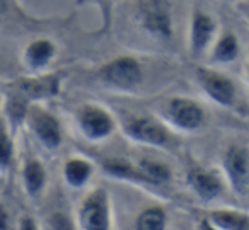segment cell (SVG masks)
Segmentation results:
<instances>
[{"label": "cell", "mask_w": 249, "mask_h": 230, "mask_svg": "<svg viewBox=\"0 0 249 230\" xmlns=\"http://www.w3.org/2000/svg\"><path fill=\"white\" fill-rule=\"evenodd\" d=\"M239 52H241V45H239V39L235 38L234 33H224L215 41L210 60L218 65H227V63L237 60Z\"/></svg>", "instance_id": "cell-18"}, {"label": "cell", "mask_w": 249, "mask_h": 230, "mask_svg": "<svg viewBox=\"0 0 249 230\" xmlns=\"http://www.w3.org/2000/svg\"><path fill=\"white\" fill-rule=\"evenodd\" d=\"M26 121L35 135V138L46 148V150H58L63 142L62 124L55 114L43 109L39 106H31L26 114Z\"/></svg>", "instance_id": "cell-7"}, {"label": "cell", "mask_w": 249, "mask_h": 230, "mask_svg": "<svg viewBox=\"0 0 249 230\" xmlns=\"http://www.w3.org/2000/svg\"><path fill=\"white\" fill-rule=\"evenodd\" d=\"M186 182L191 188V191L205 203H210L213 199H217L222 195V191H224L222 179L215 172L207 171L203 167H198V165L188 169Z\"/></svg>", "instance_id": "cell-11"}, {"label": "cell", "mask_w": 249, "mask_h": 230, "mask_svg": "<svg viewBox=\"0 0 249 230\" xmlns=\"http://www.w3.org/2000/svg\"><path fill=\"white\" fill-rule=\"evenodd\" d=\"M0 103H2V97H0Z\"/></svg>", "instance_id": "cell-28"}, {"label": "cell", "mask_w": 249, "mask_h": 230, "mask_svg": "<svg viewBox=\"0 0 249 230\" xmlns=\"http://www.w3.org/2000/svg\"><path fill=\"white\" fill-rule=\"evenodd\" d=\"M123 133L135 143H142L147 147L169 148L171 133L159 120L150 116H133L123 123Z\"/></svg>", "instance_id": "cell-5"}, {"label": "cell", "mask_w": 249, "mask_h": 230, "mask_svg": "<svg viewBox=\"0 0 249 230\" xmlns=\"http://www.w3.org/2000/svg\"><path fill=\"white\" fill-rule=\"evenodd\" d=\"M103 169L106 171V174L113 176L118 179H128V181H137V182H145V177L142 176L140 169L137 167V164L124 160V159H107L103 162Z\"/></svg>", "instance_id": "cell-19"}, {"label": "cell", "mask_w": 249, "mask_h": 230, "mask_svg": "<svg viewBox=\"0 0 249 230\" xmlns=\"http://www.w3.org/2000/svg\"><path fill=\"white\" fill-rule=\"evenodd\" d=\"M164 118L174 130L195 133L205 124V109L190 97H173L166 103Z\"/></svg>", "instance_id": "cell-6"}, {"label": "cell", "mask_w": 249, "mask_h": 230, "mask_svg": "<svg viewBox=\"0 0 249 230\" xmlns=\"http://www.w3.org/2000/svg\"><path fill=\"white\" fill-rule=\"evenodd\" d=\"M50 227L52 229H73V223L69 222L62 213H56L50 218Z\"/></svg>", "instance_id": "cell-22"}, {"label": "cell", "mask_w": 249, "mask_h": 230, "mask_svg": "<svg viewBox=\"0 0 249 230\" xmlns=\"http://www.w3.org/2000/svg\"><path fill=\"white\" fill-rule=\"evenodd\" d=\"M14 157V142L9 135V128L4 120H0V172L9 169Z\"/></svg>", "instance_id": "cell-21"}, {"label": "cell", "mask_w": 249, "mask_h": 230, "mask_svg": "<svg viewBox=\"0 0 249 230\" xmlns=\"http://www.w3.org/2000/svg\"><path fill=\"white\" fill-rule=\"evenodd\" d=\"M248 80H249V69H248Z\"/></svg>", "instance_id": "cell-26"}, {"label": "cell", "mask_w": 249, "mask_h": 230, "mask_svg": "<svg viewBox=\"0 0 249 230\" xmlns=\"http://www.w3.org/2000/svg\"><path fill=\"white\" fill-rule=\"evenodd\" d=\"M94 165L84 157H70L63 164V181L69 188L80 189L90 181Z\"/></svg>", "instance_id": "cell-14"}, {"label": "cell", "mask_w": 249, "mask_h": 230, "mask_svg": "<svg viewBox=\"0 0 249 230\" xmlns=\"http://www.w3.org/2000/svg\"><path fill=\"white\" fill-rule=\"evenodd\" d=\"M7 11V0H0V16Z\"/></svg>", "instance_id": "cell-25"}, {"label": "cell", "mask_w": 249, "mask_h": 230, "mask_svg": "<svg viewBox=\"0 0 249 230\" xmlns=\"http://www.w3.org/2000/svg\"><path fill=\"white\" fill-rule=\"evenodd\" d=\"M56 56V45L50 39H35L26 46L22 63L31 72H43Z\"/></svg>", "instance_id": "cell-13"}, {"label": "cell", "mask_w": 249, "mask_h": 230, "mask_svg": "<svg viewBox=\"0 0 249 230\" xmlns=\"http://www.w3.org/2000/svg\"><path fill=\"white\" fill-rule=\"evenodd\" d=\"M18 227H19V229H22V230H35V229H38V223H36L29 215H24V216H21Z\"/></svg>", "instance_id": "cell-23"}, {"label": "cell", "mask_w": 249, "mask_h": 230, "mask_svg": "<svg viewBox=\"0 0 249 230\" xmlns=\"http://www.w3.org/2000/svg\"><path fill=\"white\" fill-rule=\"evenodd\" d=\"M106 86L118 90H135L143 82L142 63L133 56H118L104 63L97 72Z\"/></svg>", "instance_id": "cell-2"}, {"label": "cell", "mask_w": 249, "mask_h": 230, "mask_svg": "<svg viewBox=\"0 0 249 230\" xmlns=\"http://www.w3.org/2000/svg\"><path fill=\"white\" fill-rule=\"evenodd\" d=\"M75 225L84 230L111 229V206L106 189H94L82 199L77 208Z\"/></svg>", "instance_id": "cell-3"}, {"label": "cell", "mask_w": 249, "mask_h": 230, "mask_svg": "<svg viewBox=\"0 0 249 230\" xmlns=\"http://www.w3.org/2000/svg\"><path fill=\"white\" fill-rule=\"evenodd\" d=\"M217 36V21L210 14L195 11L190 24V52L195 58L201 56Z\"/></svg>", "instance_id": "cell-10"}, {"label": "cell", "mask_w": 249, "mask_h": 230, "mask_svg": "<svg viewBox=\"0 0 249 230\" xmlns=\"http://www.w3.org/2000/svg\"><path fill=\"white\" fill-rule=\"evenodd\" d=\"M167 225V213L160 206H150L137 216L135 229L139 230H162Z\"/></svg>", "instance_id": "cell-20"}, {"label": "cell", "mask_w": 249, "mask_h": 230, "mask_svg": "<svg viewBox=\"0 0 249 230\" xmlns=\"http://www.w3.org/2000/svg\"><path fill=\"white\" fill-rule=\"evenodd\" d=\"M137 21L156 39H171L174 33V12L169 0H139Z\"/></svg>", "instance_id": "cell-1"}, {"label": "cell", "mask_w": 249, "mask_h": 230, "mask_svg": "<svg viewBox=\"0 0 249 230\" xmlns=\"http://www.w3.org/2000/svg\"><path fill=\"white\" fill-rule=\"evenodd\" d=\"M225 2H234V0H225Z\"/></svg>", "instance_id": "cell-27"}, {"label": "cell", "mask_w": 249, "mask_h": 230, "mask_svg": "<svg viewBox=\"0 0 249 230\" xmlns=\"http://www.w3.org/2000/svg\"><path fill=\"white\" fill-rule=\"evenodd\" d=\"M46 179H48L46 169L39 160L33 159L22 169V186H24V191L33 198L43 193L46 186Z\"/></svg>", "instance_id": "cell-17"}, {"label": "cell", "mask_w": 249, "mask_h": 230, "mask_svg": "<svg viewBox=\"0 0 249 230\" xmlns=\"http://www.w3.org/2000/svg\"><path fill=\"white\" fill-rule=\"evenodd\" d=\"M222 169L229 186L239 196L249 193V145L231 143L222 155Z\"/></svg>", "instance_id": "cell-4"}, {"label": "cell", "mask_w": 249, "mask_h": 230, "mask_svg": "<svg viewBox=\"0 0 249 230\" xmlns=\"http://www.w3.org/2000/svg\"><path fill=\"white\" fill-rule=\"evenodd\" d=\"M77 124L87 140L103 142L109 138L116 130V121L104 107L97 104H84L77 111Z\"/></svg>", "instance_id": "cell-8"}, {"label": "cell", "mask_w": 249, "mask_h": 230, "mask_svg": "<svg viewBox=\"0 0 249 230\" xmlns=\"http://www.w3.org/2000/svg\"><path fill=\"white\" fill-rule=\"evenodd\" d=\"M0 229H9V212L0 205Z\"/></svg>", "instance_id": "cell-24"}, {"label": "cell", "mask_w": 249, "mask_h": 230, "mask_svg": "<svg viewBox=\"0 0 249 230\" xmlns=\"http://www.w3.org/2000/svg\"><path fill=\"white\" fill-rule=\"evenodd\" d=\"M207 220L212 229L220 230H249V213L241 210H213Z\"/></svg>", "instance_id": "cell-15"}, {"label": "cell", "mask_w": 249, "mask_h": 230, "mask_svg": "<svg viewBox=\"0 0 249 230\" xmlns=\"http://www.w3.org/2000/svg\"><path fill=\"white\" fill-rule=\"evenodd\" d=\"M195 75H196V80L201 89H203V92L215 104L231 107L235 103L237 89H235V84L232 82V79L229 75H225V73L218 72L215 69H210V67H198Z\"/></svg>", "instance_id": "cell-9"}, {"label": "cell", "mask_w": 249, "mask_h": 230, "mask_svg": "<svg viewBox=\"0 0 249 230\" xmlns=\"http://www.w3.org/2000/svg\"><path fill=\"white\" fill-rule=\"evenodd\" d=\"M137 167L140 169L142 176L145 177L147 184L152 186H166L171 182L173 177V171L166 162L156 160V159H139L137 160Z\"/></svg>", "instance_id": "cell-16"}, {"label": "cell", "mask_w": 249, "mask_h": 230, "mask_svg": "<svg viewBox=\"0 0 249 230\" xmlns=\"http://www.w3.org/2000/svg\"><path fill=\"white\" fill-rule=\"evenodd\" d=\"M18 92L28 101L48 99L60 92V79L56 75H38L22 79L18 84Z\"/></svg>", "instance_id": "cell-12"}]
</instances>
